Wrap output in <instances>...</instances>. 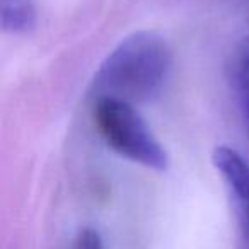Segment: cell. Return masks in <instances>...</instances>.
<instances>
[{
    "mask_svg": "<svg viewBox=\"0 0 249 249\" xmlns=\"http://www.w3.org/2000/svg\"><path fill=\"white\" fill-rule=\"evenodd\" d=\"M239 222H241V232H242L244 249H249V213L248 215H239Z\"/></svg>",
    "mask_w": 249,
    "mask_h": 249,
    "instance_id": "52a82bcc",
    "label": "cell"
},
{
    "mask_svg": "<svg viewBox=\"0 0 249 249\" xmlns=\"http://www.w3.org/2000/svg\"><path fill=\"white\" fill-rule=\"evenodd\" d=\"M235 79H237V87H239V92H241L246 123H248V130H249V43L244 46L241 56H239Z\"/></svg>",
    "mask_w": 249,
    "mask_h": 249,
    "instance_id": "5b68a950",
    "label": "cell"
},
{
    "mask_svg": "<svg viewBox=\"0 0 249 249\" xmlns=\"http://www.w3.org/2000/svg\"><path fill=\"white\" fill-rule=\"evenodd\" d=\"M73 249H104V244L99 232L87 227L79 232L73 242Z\"/></svg>",
    "mask_w": 249,
    "mask_h": 249,
    "instance_id": "8992f818",
    "label": "cell"
},
{
    "mask_svg": "<svg viewBox=\"0 0 249 249\" xmlns=\"http://www.w3.org/2000/svg\"><path fill=\"white\" fill-rule=\"evenodd\" d=\"M2 29L12 35H24L36 26V9L31 0H0Z\"/></svg>",
    "mask_w": 249,
    "mask_h": 249,
    "instance_id": "277c9868",
    "label": "cell"
},
{
    "mask_svg": "<svg viewBox=\"0 0 249 249\" xmlns=\"http://www.w3.org/2000/svg\"><path fill=\"white\" fill-rule=\"evenodd\" d=\"M173 65L166 39L139 31L124 38L101 63L92 80V96L128 104L152 101L162 90Z\"/></svg>",
    "mask_w": 249,
    "mask_h": 249,
    "instance_id": "6da1fadb",
    "label": "cell"
},
{
    "mask_svg": "<svg viewBox=\"0 0 249 249\" xmlns=\"http://www.w3.org/2000/svg\"><path fill=\"white\" fill-rule=\"evenodd\" d=\"M212 160L231 190L237 215L249 213V164L237 150L227 145L217 147Z\"/></svg>",
    "mask_w": 249,
    "mask_h": 249,
    "instance_id": "3957f363",
    "label": "cell"
},
{
    "mask_svg": "<svg viewBox=\"0 0 249 249\" xmlns=\"http://www.w3.org/2000/svg\"><path fill=\"white\" fill-rule=\"evenodd\" d=\"M94 121L104 142L118 156L154 171L167 169L169 157L166 149L133 104L113 97H99L94 103Z\"/></svg>",
    "mask_w": 249,
    "mask_h": 249,
    "instance_id": "7a4b0ae2",
    "label": "cell"
}]
</instances>
